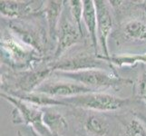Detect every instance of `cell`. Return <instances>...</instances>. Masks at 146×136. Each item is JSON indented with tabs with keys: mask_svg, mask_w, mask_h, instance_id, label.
Wrapping results in <instances>:
<instances>
[{
	"mask_svg": "<svg viewBox=\"0 0 146 136\" xmlns=\"http://www.w3.org/2000/svg\"><path fill=\"white\" fill-rule=\"evenodd\" d=\"M48 65L52 68L53 73L61 72H77L89 69H104L113 71V66L109 63L98 57L97 54L82 51L69 56H63L54 62H49Z\"/></svg>",
	"mask_w": 146,
	"mask_h": 136,
	"instance_id": "obj_7",
	"label": "cell"
},
{
	"mask_svg": "<svg viewBox=\"0 0 146 136\" xmlns=\"http://www.w3.org/2000/svg\"><path fill=\"white\" fill-rule=\"evenodd\" d=\"M54 98H68L89 93L97 92L74 81H46L35 91Z\"/></svg>",
	"mask_w": 146,
	"mask_h": 136,
	"instance_id": "obj_9",
	"label": "cell"
},
{
	"mask_svg": "<svg viewBox=\"0 0 146 136\" xmlns=\"http://www.w3.org/2000/svg\"><path fill=\"white\" fill-rule=\"evenodd\" d=\"M82 125L87 136H108L111 130L107 118L96 112L85 115L82 121Z\"/></svg>",
	"mask_w": 146,
	"mask_h": 136,
	"instance_id": "obj_14",
	"label": "cell"
},
{
	"mask_svg": "<svg viewBox=\"0 0 146 136\" xmlns=\"http://www.w3.org/2000/svg\"><path fill=\"white\" fill-rule=\"evenodd\" d=\"M50 74H53L52 68L48 63L44 66L23 71H14L1 74V90L7 94H30L34 93L44 82H46Z\"/></svg>",
	"mask_w": 146,
	"mask_h": 136,
	"instance_id": "obj_2",
	"label": "cell"
},
{
	"mask_svg": "<svg viewBox=\"0 0 146 136\" xmlns=\"http://www.w3.org/2000/svg\"><path fill=\"white\" fill-rule=\"evenodd\" d=\"M68 7L70 11V17H72L74 23L76 25L80 33L84 36V34L82 27L83 21V1L81 0H72L68 1Z\"/></svg>",
	"mask_w": 146,
	"mask_h": 136,
	"instance_id": "obj_19",
	"label": "cell"
},
{
	"mask_svg": "<svg viewBox=\"0 0 146 136\" xmlns=\"http://www.w3.org/2000/svg\"><path fill=\"white\" fill-rule=\"evenodd\" d=\"M17 136H24V135L21 133V132H19V131H18V132H17Z\"/></svg>",
	"mask_w": 146,
	"mask_h": 136,
	"instance_id": "obj_22",
	"label": "cell"
},
{
	"mask_svg": "<svg viewBox=\"0 0 146 136\" xmlns=\"http://www.w3.org/2000/svg\"><path fill=\"white\" fill-rule=\"evenodd\" d=\"M57 99L61 106H74L97 113L115 112L129 106L132 103V99L130 98H122L102 92H94L77 96Z\"/></svg>",
	"mask_w": 146,
	"mask_h": 136,
	"instance_id": "obj_5",
	"label": "cell"
},
{
	"mask_svg": "<svg viewBox=\"0 0 146 136\" xmlns=\"http://www.w3.org/2000/svg\"><path fill=\"white\" fill-rule=\"evenodd\" d=\"M1 98L11 103L12 121L16 124H24L31 129L35 136H63L52 133L44 123V110L12 95L1 92Z\"/></svg>",
	"mask_w": 146,
	"mask_h": 136,
	"instance_id": "obj_6",
	"label": "cell"
},
{
	"mask_svg": "<svg viewBox=\"0 0 146 136\" xmlns=\"http://www.w3.org/2000/svg\"><path fill=\"white\" fill-rule=\"evenodd\" d=\"M98 57L109 63L112 66L114 65L117 67H131L138 64H146V52L143 54H121L108 57L98 54Z\"/></svg>",
	"mask_w": 146,
	"mask_h": 136,
	"instance_id": "obj_16",
	"label": "cell"
},
{
	"mask_svg": "<svg viewBox=\"0 0 146 136\" xmlns=\"http://www.w3.org/2000/svg\"><path fill=\"white\" fill-rule=\"evenodd\" d=\"M134 99L143 100L146 103V70L141 74L138 81L133 85Z\"/></svg>",
	"mask_w": 146,
	"mask_h": 136,
	"instance_id": "obj_20",
	"label": "cell"
},
{
	"mask_svg": "<svg viewBox=\"0 0 146 136\" xmlns=\"http://www.w3.org/2000/svg\"><path fill=\"white\" fill-rule=\"evenodd\" d=\"M119 37L123 42H146V20L143 18H133L123 23L120 27Z\"/></svg>",
	"mask_w": 146,
	"mask_h": 136,
	"instance_id": "obj_13",
	"label": "cell"
},
{
	"mask_svg": "<svg viewBox=\"0 0 146 136\" xmlns=\"http://www.w3.org/2000/svg\"><path fill=\"white\" fill-rule=\"evenodd\" d=\"M1 62L14 71L34 69L40 64L50 62L31 47L27 46L14 36L8 29L1 36Z\"/></svg>",
	"mask_w": 146,
	"mask_h": 136,
	"instance_id": "obj_1",
	"label": "cell"
},
{
	"mask_svg": "<svg viewBox=\"0 0 146 136\" xmlns=\"http://www.w3.org/2000/svg\"><path fill=\"white\" fill-rule=\"evenodd\" d=\"M94 6L97 16V37L98 44L104 56H110L108 50V38L113 27V18L111 12L109 1L94 0Z\"/></svg>",
	"mask_w": 146,
	"mask_h": 136,
	"instance_id": "obj_10",
	"label": "cell"
},
{
	"mask_svg": "<svg viewBox=\"0 0 146 136\" xmlns=\"http://www.w3.org/2000/svg\"><path fill=\"white\" fill-rule=\"evenodd\" d=\"M37 1H16V0H1L0 12L9 20L22 19L36 15L41 8L35 7ZM43 5V4H42Z\"/></svg>",
	"mask_w": 146,
	"mask_h": 136,
	"instance_id": "obj_12",
	"label": "cell"
},
{
	"mask_svg": "<svg viewBox=\"0 0 146 136\" xmlns=\"http://www.w3.org/2000/svg\"><path fill=\"white\" fill-rule=\"evenodd\" d=\"M143 7H144V9L146 11V1H143Z\"/></svg>",
	"mask_w": 146,
	"mask_h": 136,
	"instance_id": "obj_23",
	"label": "cell"
},
{
	"mask_svg": "<svg viewBox=\"0 0 146 136\" xmlns=\"http://www.w3.org/2000/svg\"><path fill=\"white\" fill-rule=\"evenodd\" d=\"M44 123L52 133L62 135L68 130V123L64 116L56 111L46 109L43 114Z\"/></svg>",
	"mask_w": 146,
	"mask_h": 136,
	"instance_id": "obj_17",
	"label": "cell"
},
{
	"mask_svg": "<svg viewBox=\"0 0 146 136\" xmlns=\"http://www.w3.org/2000/svg\"><path fill=\"white\" fill-rule=\"evenodd\" d=\"M83 38L84 36L80 33L77 26L74 23V21L64 18V15H62L58 27L55 49L53 54L50 56V59H51L50 62L56 61L63 57L64 54L70 48L79 44Z\"/></svg>",
	"mask_w": 146,
	"mask_h": 136,
	"instance_id": "obj_8",
	"label": "cell"
},
{
	"mask_svg": "<svg viewBox=\"0 0 146 136\" xmlns=\"http://www.w3.org/2000/svg\"><path fill=\"white\" fill-rule=\"evenodd\" d=\"M83 21L93 45L95 54L98 53V37H97V16L96 9L93 0L83 1Z\"/></svg>",
	"mask_w": 146,
	"mask_h": 136,
	"instance_id": "obj_15",
	"label": "cell"
},
{
	"mask_svg": "<svg viewBox=\"0 0 146 136\" xmlns=\"http://www.w3.org/2000/svg\"><path fill=\"white\" fill-rule=\"evenodd\" d=\"M36 18V15H34L22 19L8 20L7 29L19 41L33 48L42 56L48 57L46 54L49 49L47 47L49 43L47 28Z\"/></svg>",
	"mask_w": 146,
	"mask_h": 136,
	"instance_id": "obj_3",
	"label": "cell"
},
{
	"mask_svg": "<svg viewBox=\"0 0 146 136\" xmlns=\"http://www.w3.org/2000/svg\"><path fill=\"white\" fill-rule=\"evenodd\" d=\"M64 3L65 1H46L44 2L41 8L38 10V14L41 15L46 21L50 42L56 43L58 27L65 6Z\"/></svg>",
	"mask_w": 146,
	"mask_h": 136,
	"instance_id": "obj_11",
	"label": "cell"
},
{
	"mask_svg": "<svg viewBox=\"0 0 146 136\" xmlns=\"http://www.w3.org/2000/svg\"><path fill=\"white\" fill-rule=\"evenodd\" d=\"M124 136H146V127L133 115V118L121 119Z\"/></svg>",
	"mask_w": 146,
	"mask_h": 136,
	"instance_id": "obj_18",
	"label": "cell"
},
{
	"mask_svg": "<svg viewBox=\"0 0 146 136\" xmlns=\"http://www.w3.org/2000/svg\"><path fill=\"white\" fill-rule=\"evenodd\" d=\"M53 74L81 84L97 92L101 89L121 88L133 84L132 80L121 77L114 71H108L104 69H89L77 72L55 71Z\"/></svg>",
	"mask_w": 146,
	"mask_h": 136,
	"instance_id": "obj_4",
	"label": "cell"
},
{
	"mask_svg": "<svg viewBox=\"0 0 146 136\" xmlns=\"http://www.w3.org/2000/svg\"><path fill=\"white\" fill-rule=\"evenodd\" d=\"M133 115L136 118H138L141 122H142L143 123V125L146 127V115H144L143 113H139V112H134V113H133Z\"/></svg>",
	"mask_w": 146,
	"mask_h": 136,
	"instance_id": "obj_21",
	"label": "cell"
}]
</instances>
